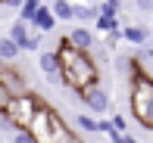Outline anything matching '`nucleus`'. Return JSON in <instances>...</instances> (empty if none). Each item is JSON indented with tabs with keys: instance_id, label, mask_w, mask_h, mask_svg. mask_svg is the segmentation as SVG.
Masks as SVG:
<instances>
[{
	"instance_id": "nucleus-1",
	"label": "nucleus",
	"mask_w": 153,
	"mask_h": 143,
	"mask_svg": "<svg viewBox=\"0 0 153 143\" xmlns=\"http://www.w3.org/2000/svg\"><path fill=\"white\" fill-rule=\"evenodd\" d=\"M59 59V72H62V84L75 93V100L88 90V87L100 84V69H97V59L91 53H78L59 37V44L53 47Z\"/></svg>"
},
{
	"instance_id": "nucleus-2",
	"label": "nucleus",
	"mask_w": 153,
	"mask_h": 143,
	"mask_svg": "<svg viewBox=\"0 0 153 143\" xmlns=\"http://www.w3.org/2000/svg\"><path fill=\"white\" fill-rule=\"evenodd\" d=\"M128 106H131V115L137 118V125H144V128L153 131V78H150V72L141 65V59H134Z\"/></svg>"
},
{
	"instance_id": "nucleus-3",
	"label": "nucleus",
	"mask_w": 153,
	"mask_h": 143,
	"mask_svg": "<svg viewBox=\"0 0 153 143\" xmlns=\"http://www.w3.org/2000/svg\"><path fill=\"white\" fill-rule=\"evenodd\" d=\"M28 134H31L34 143H66L69 137H72V131L66 128L62 115H59L53 106H47V103L38 109V115H34Z\"/></svg>"
},
{
	"instance_id": "nucleus-4",
	"label": "nucleus",
	"mask_w": 153,
	"mask_h": 143,
	"mask_svg": "<svg viewBox=\"0 0 153 143\" xmlns=\"http://www.w3.org/2000/svg\"><path fill=\"white\" fill-rule=\"evenodd\" d=\"M44 106L38 97L28 90V93H22V97H13L10 103L3 106V118L13 125V131H22V134H28L31 131V121H34V115H38V109Z\"/></svg>"
},
{
	"instance_id": "nucleus-5",
	"label": "nucleus",
	"mask_w": 153,
	"mask_h": 143,
	"mask_svg": "<svg viewBox=\"0 0 153 143\" xmlns=\"http://www.w3.org/2000/svg\"><path fill=\"white\" fill-rule=\"evenodd\" d=\"M81 103H85L88 109H91L94 115H100V118H106L109 112H113V103H109V93L103 90V84H94V87H88L85 93H81Z\"/></svg>"
},
{
	"instance_id": "nucleus-6",
	"label": "nucleus",
	"mask_w": 153,
	"mask_h": 143,
	"mask_svg": "<svg viewBox=\"0 0 153 143\" xmlns=\"http://www.w3.org/2000/svg\"><path fill=\"white\" fill-rule=\"evenodd\" d=\"M38 69L50 84H62V72H59V59H56V50H41L38 53Z\"/></svg>"
},
{
	"instance_id": "nucleus-7",
	"label": "nucleus",
	"mask_w": 153,
	"mask_h": 143,
	"mask_svg": "<svg viewBox=\"0 0 153 143\" xmlns=\"http://www.w3.org/2000/svg\"><path fill=\"white\" fill-rule=\"evenodd\" d=\"M62 40H66V44L72 47V50H78V53H91L94 47H97V37H94V31H91V28H85V25L72 28V31H69V34L62 37Z\"/></svg>"
},
{
	"instance_id": "nucleus-8",
	"label": "nucleus",
	"mask_w": 153,
	"mask_h": 143,
	"mask_svg": "<svg viewBox=\"0 0 153 143\" xmlns=\"http://www.w3.org/2000/svg\"><path fill=\"white\" fill-rule=\"evenodd\" d=\"M0 84H3V90L10 93V97H22V93H28L25 90V78L22 75L16 72V65H3V69H0Z\"/></svg>"
},
{
	"instance_id": "nucleus-9",
	"label": "nucleus",
	"mask_w": 153,
	"mask_h": 143,
	"mask_svg": "<svg viewBox=\"0 0 153 143\" xmlns=\"http://www.w3.org/2000/svg\"><path fill=\"white\" fill-rule=\"evenodd\" d=\"M31 28H34V34H47V31L56 28V19H53V12H50L47 3H41V10H38V16H34Z\"/></svg>"
},
{
	"instance_id": "nucleus-10",
	"label": "nucleus",
	"mask_w": 153,
	"mask_h": 143,
	"mask_svg": "<svg viewBox=\"0 0 153 143\" xmlns=\"http://www.w3.org/2000/svg\"><path fill=\"white\" fill-rule=\"evenodd\" d=\"M19 56H22V50L16 47V40H13L10 34H3V37H0V62H3V65H13Z\"/></svg>"
},
{
	"instance_id": "nucleus-11",
	"label": "nucleus",
	"mask_w": 153,
	"mask_h": 143,
	"mask_svg": "<svg viewBox=\"0 0 153 143\" xmlns=\"http://www.w3.org/2000/svg\"><path fill=\"white\" fill-rule=\"evenodd\" d=\"M122 40H128V44H134V47H144L150 40V31L141 28V25H125L122 28Z\"/></svg>"
},
{
	"instance_id": "nucleus-12",
	"label": "nucleus",
	"mask_w": 153,
	"mask_h": 143,
	"mask_svg": "<svg viewBox=\"0 0 153 143\" xmlns=\"http://www.w3.org/2000/svg\"><path fill=\"white\" fill-rule=\"evenodd\" d=\"M75 6V19L78 22H97L100 19V6L97 3H72Z\"/></svg>"
},
{
	"instance_id": "nucleus-13",
	"label": "nucleus",
	"mask_w": 153,
	"mask_h": 143,
	"mask_svg": "<svg viewBox=\"0 0 153 143\" xmlns=\"http://www.w3.org/2000/svg\"><path fill=\"white\" fill-rule=\"evenodd\" d=\"M50 12H53V19H62V22H69V19H75V6L72 3H66V0H53V6H50Z\"/></svg>"
},
{
	"instance_id": "nucleus-14",
	"label": "nucleus",
	"mask_w": 153,
	"mask_h": 143,
	"mask_svg": "<svg viewBox=\"0 0 153 143\" xmlns=\"http://www.w3.org/2000/svg\"><path fill=\"white\" fill-rule=\"evenodd\" d=\"M38 10H41V3H38V0H25V3L19 6V22L31 25V22H34V16H38Z\"/></svg>"
},
{
	"instance_id": "nucleus-15",
	"label": "nucleus",
	"mask_w": 153,
	"mask_h": 143,
	"mask_svg": "<svg viewBox=\"0 0 153 143\" xmlns=\"http://www.w3.org/2000/svg\"><path fill=\"white\" fill-rule=\"evenodd\" d=\"M113 69H116V75H122V78H125V75L134 72V59H131V56H116V59H113Z\"/></svg>"
},
{
	"instance_id": "nucleus-16",
	"label": "nucleus",
	"mask_w": 153,
	"mask_h": 143,
	"mask_svg": "<svg viewBox=\"0 0 153 143\" xmlns=\"http://www.w3.org/2000/svg\"><path fill=\"white\" fill-rule=\"evenodd\" d=\"M100 6V16L103 19H116L119 16V3H116V0H106V3H97Z\"/></svg>"
},
{
	"instance_id": "nucleus-17",
	"label": "nucleus",
	"mask_w": 153,
	"mask_h": 143,
	"mask_svg": "<svg viewBox=\"0 0 153 143\" xmlns=\"http://www.w3.org/2000/svg\"><path fill=\"white\" fill-rule=\"evenodd\" d=\"M78 128L85 134H97V121L91 118V115H85V112H78Z\"/></svg>"
},
{
	"instance_id": "nucleus-18",
	"label": "nucleus",
	"mask_w": 153,
	"mask_h": 143,
	"mask_svg": "<svg viewBox=\"0 0 153 143\" xmlns=\"http://www.w3.org/2000/svg\"><path fill=\"white\" fill-rule=\"evenodd\" d=\"M109 121H113V128H116L119 134H125V128H128V125H125V118H122V115H113Z\"/></svg>"
},
{
	"instance_id": "nucleus-19",
	"label": "nucleus",
	"mask_w": 153,
	"mask_h": 143,
	"mask_svg": "<svg viewBox=\"0 0 153 143\" xmlns=\"http://www.w3.org/2000/svg\"><path fill=\"white\" fill-rule=\"evenodd\" d=\"M13 143H34V140H31V134H22V131H16V134H13Z\"/></svg>"
},
{
	"instance_id": "nucleus-20",
	"label": "nucleus",
	"mask_w": 153,
	"mask_h": 143,
	"mask_svg": "<svg viewBox=\"0 0 153 143\" xmlns=\"http://www.w3.org/2000/svg\"><path fill=\"white\" fill-rule=\"evenodd\" d=\"M119 40H122V31H113V34H106V44H109V47H116Z\"/></svg>"
},
{
	"instance_id": "nucleus-21",
	"label": "nucleus",
	"mask_w": 153,
	"mask_h": 143,
	"mask_svg": "<svg viewBox=\"0 0 153 143\" xmlns=\"http://www.w3.org/2000/svg\"><path fill=\"white\" fill-rule=\"evenodd\" d=\"M10 100H13V97H10V93H6V90H3V84H0V112H3V106L10 103Z\"/></svg>"
},
{
	"instance_id": "nucleus-22",
	"label": "nucleus",
	"mask_w": 153,
	"mask_h": 143,
	"mask_svg": "<svg viewBox=\"0 0 153 143\" xmlns=\"http://www.w3.org/2000/svg\"><path fill=\"white\" fill-rule=\"evenodd\" d=\"M137 6H141V10H153V0H141Z\"/></svg>"
},
{
	"instance_id": "nucleus-23",
	"label": "nucleus",
	"mask_w": 153,
	"mask_h": 143,
	"mask_svg": "<svg viewBox=\"0 0 153 143\" xmlns=\"http://www.w3.org/2000/svg\"><path fill=\"white\" fill-rule=\"evenodd\" d=\"M119 143H137V140L131 137V134H122V140H119Z\"/></svg>"
},
{
	"instance_id": "nucleus-24",
	"label": "nucleus",
	"mask_w": 153,
	"mask_h": 143,
	"mask_svg": "<svg viewBox=\"0 0 153 143\" xmlns=\"http://www.w3.org/2000/svg\"><path fill=\"white\" fill-rule=\"evenodd\" d=\"M147 53H150V59H153V44H150V47H147Z\"/></svg>"
},
{
	"instance_id": "nucleus-25",
	"label": "nucleus",
	"mask_w": 153,
	"mask_h": 143,
	"mask_svg": "<svg viewBox=\"0 0 153 143\" xmlns=\"http://www.w3.org/2000/svg\"><path fill=\"white\" fill-rule=\"evenodd\" d=\"M0 69H3V62H0Z\"/></svg>"
}]
</instances>
